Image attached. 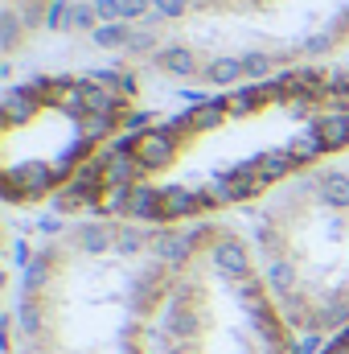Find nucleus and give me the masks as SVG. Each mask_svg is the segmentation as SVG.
<instances>
[{
    "label": "nucleus",
    "mask_w": 349,
    "mask_h": 354,
    "mask_svg": "<svg viewBox=\"0 0 349 354\" xmlns=\"http://www.w3.org/2000/svg\"><path fill=\"white\" fill-rule=\"evenodd\" d=\"M193 227L74 218L21 268L12 354H157Z\"/></svg>",
    "instance_id": "nucleus-3"
},
{
    "label": "nucleus",
    "mask_w": 349,
    "mask_h": 354,
    "mask_svg": "<svg viewBox=\"0 0 349 354\" xmlns=\"http://www.w3.org/2000/svg\"><path fill=\"white\" fill-rule=\"evenodd\" d=\"M321 354H349V326L341 330V334H333V338L321 346Z\"/></svg>",
    "instance_id": "nucleus-7"
},
{
    "label": "nucleus",
    "mask_w": 349,
    "mask_h": 354,
    "mask_svg": "<svg viewBox=\"0 0 349 354\" xmlns=\"http://www.w3.org/2000/svg\"><path fill=\"white\" fill-rule=\"evenodd\" d=\"M144 111V83L128 66L41 71L4 91L0 194L12 210L62 202L79 177L123 140Z\"/></svg>",
    "instance_id": "nucleus-4"
},
{
    "label": "nucleus",
    "mask_w": 349,
    "mask_h": 354,
    "mask_svg": "<svg viewBox=\"0 0 349 354\" xmlns=\"http://www.w3.org/2000/svg\"><path fill=\"white\" fill-rule=\"evenodd\" d=\"M157 354H296V334L279 317L243 231L193 227Z\"/></svg>",
    "instance_id": "nucleus-6"
},
{
    "label": "nucleus",
    "mask_w": 349,
    "mask_h": 354,
    "mask_svg": "<svg viewBox=\"0 0 349 354\" xmlns=\"http://www.w3.org/2000/svg\"><path fill=\"white\" fill-rule=\"evenodd\" d=\"M136 75L235 87L349 50V0H33Z\"/></svg>",
    "instance_id": "nucleus-2"
},
{
    "label": "nucleus",
    "mask_w": 349,
    "mask_h": 354,
    "mask_svg": "<svg viewBox=\"0 0 349 354\" xmlns=\"http://www.w3.org/2000/svg\"><path fill=\"white\" fill-rule=\"evenodd\" d=\"M251 248L263 284L296 338L349 326V169L321 165L255 206Z\"/></svg>",
    "instance_id": "nucleus-5"
},
{
    "label": "nucleus",
    "mask_w": 349,
    "mask_h": 354,
    "mask_svg": "<svg viewBox=\"0 0 349 354\" xmlns=\"http://www.w3.org/2000/svg\"><path fill=\"white\" fill-rule=\"evenodd\" d=\"M349 153V62L296 66L210 91L136 124L58 202L70 218L206 227L263 206Z\"/></svg>",
    "instance_id": "nucleus-1"
}]
</instances>
